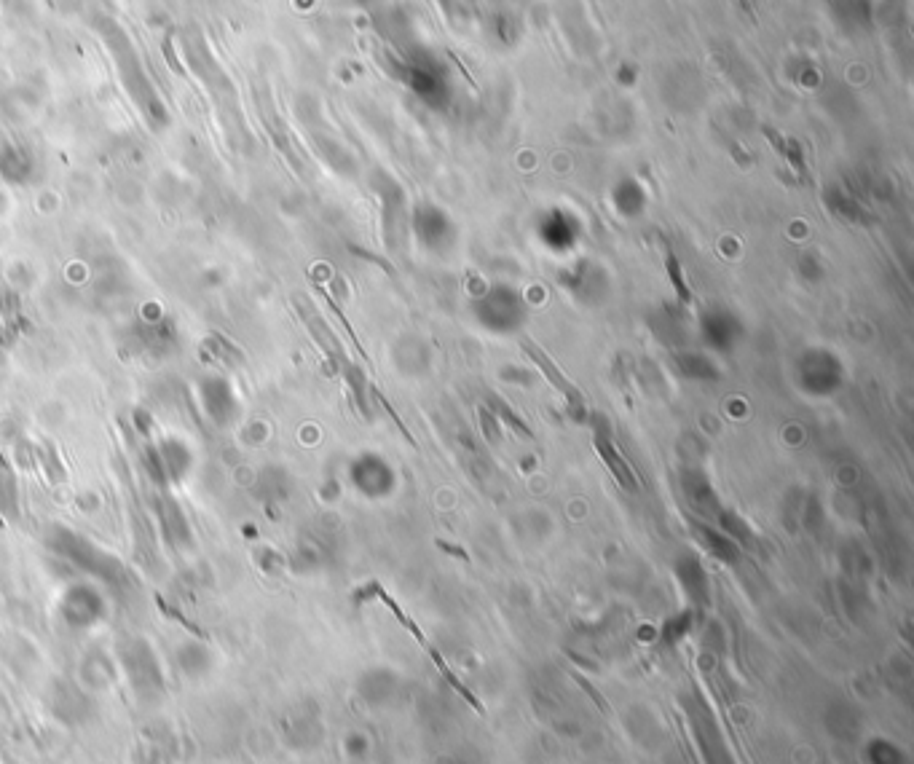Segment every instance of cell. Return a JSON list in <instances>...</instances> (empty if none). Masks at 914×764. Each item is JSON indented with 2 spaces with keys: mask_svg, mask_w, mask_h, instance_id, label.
Listing matches in <instances>:
<instances>
[{
  "mask_svg": "<svg viewBox=\"0 0 914 764\" xmlns=\"http://www.w3.org/2000/svg\"><path fill=\"white\" fill-rule=\"evenodd\" d=\"M196 403L215 429H231L242 419V397L226 376L210 373L196 384Z\"/></svg>",
  "mask_w": 914,
  "mask_h": 764,
  "instance_id": "obj_2",
  "label": "cell"
},
{
  "mask_svg": "<svg viewBox=\"0 0 914 764\" xmlns=\"http://www.w3.org/2000/svg\"><path fill=\"white\" fill-rule=\"evenodd\" d=\"M129 344L137 354H143L148 360H161L177 349V330L167 317H148L140 325H135Z\"/></svg>",
  "mask_w": 914,
  "mask_h": 764,
  "instance_id": "obj_6",
  "label": "cell"
},
{
  "mask_svg": "<svg viewBox=\"0 0 914 764\" xmlns=\"http://www.w3.org/2000/svg\"><path fill=\"white\" fill-rule=\"evenodd\" d=\"M177 665H180V671H183L185 676H191V679L204 676V673L212 668L210 649L204 647V644H199V641H185V644H180V649H177Z\"/></svg>",
  "mask_w": 914,
  "mask_h": 764,
  "instance_id": "obj_9",
  "label": "cell"
},
{
  "mask_svg": "<svg viewBox=\"0 0 914 764\" xmlns=\"http://www.w3.org/2000/svg\"><path fill=\"white\" fill-rule=\"evenodd\" d=\"M59 614L68 628L89 630L100 625L102 617L108 614V601L92 582H73L59 598Z\"/></svg>",
  "mask_w": 914,
  "mask_h": 764,
  "instance_id": "obj_5",
  "label": "cell"
},
{
  "mask_svg": "<svg viewBox=\"0 0 914 764\" xmlns=\"http://www.w3.org/2000/svg\"><path fill=\"white\" fill-rule=\"evenodd\" d=\"M156 518H159V526L164 531V537L172 542L175 547H188L191 545V526H188V518L180 510V504L167 494V491H161L156 496Z\"/></svg>",
  "mask_w": 914,
  "mask_h": 764,
  "instance_id": "obj_7",
  "label": "cell"
},
{
  "mask_svg": "<svg viewBox=\"0 0 914 764\" xmlns=\"http://www.w3.org/2000/svg\"><path fill=\"white\" fill-rule=\"evenodd\" d=\"M49 547L54 553L62 555L65 561L73 563L76 569H81L84 574H92L94 580L105 582V585H113V588H118V585L124 582V566H121L113 555L105 553L102 547H97L94 542L81 537L78 531L57 526V529L49 534Z\"/></svg>",
  "mask_w": 914,
  "mask_h": 764,
  "instance_id": "obj_1",
  "label": "cell"
},
{
  "mask_svg": "<svg viewBox=\"0 0 914 764\" xmlns=\"http://www.w3.org/2000/svg\"><path fill=\"white\" fill-rule=\"evenodd\" d=\"M193 462H196V456H193L191 445L180 437H164L159 443H151L145 448L148 472L161 488L180 483L193 470Z\"/></svg>",
  "mask_w": 914,
  "mask_h": 764,
  "instance_id": "obj_3",
  "label": "cell"
},
{
  "mask_svg": "<svg viewBox=\"0 0 914 764\" xmlns=\"http://www.w3.org/2000/svg\"><path fill=\"white\" fill-rule=\"evenodd\" d=\"M523 352L529 354L531 360L537 362V368L542 370V373H545L547 378H550V384H553L555 389H558V392H561V395H566L569 397V400H574V403H579V400H582V395H579V389L574 387V384H569V381H566V378H563V373L558 368H555L553 365V360H550V357H547L545 352H542V349H537V346L531 344V341H523Z\"/></svg>",
  "mask_w": 914,
  "mask_h": 764,
  "instance_id": "obj_8",
  "label": "cell"
},
{
  "mask_svg": "<svg viewBox=\"0 0 914 764\" xmlns=\"http://www.w3.org/2000/svg\"><path fill=\"white\" fill-rule=\"evenodd\" d=\"M121 657V668H124L126 679L135 687L137 695H156L164 687V676H161V665L156 652L145 639H126L118 649Z\"/></svg>",
  "mask_w": 914,
  "mask_h": 764,
  "instance_id": "obj_4",
  "label": "cell"
}]
</instances>
